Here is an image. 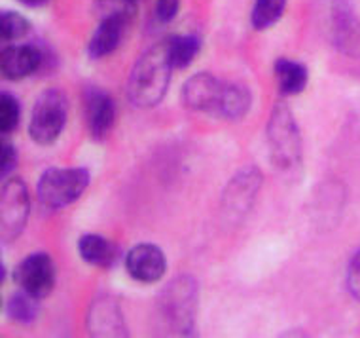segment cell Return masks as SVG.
I'll list each match as a JSON object with an SVG mask.
<instances>
[{
  "mask_svg": "<svg viewBox=\"0 0 360 338\" xmlns=\"http://www.w3.org/2000/svg\"><path fill=\"white\" fill-rule=\"evenodd\" d=\"M198 283L182 274L162 289L155 301V338H199L195 329Z\"/></svg>",
  "mask_w": 360,
  "mask_h": 338,
  "instance_id": "6da1fadb",
  "label": "cell"
},
{
  "mask_svg": "<svg viewBox=\"0 0 360 338\" xmlns=\"http://www.w3.org/2000/svg\"><path fill=\"white\" fill-rule=\"evenodd\" d=\"M173 63L167 42L152 46L139 57L127 80V97L139 108L155 107L165 97L171 82Z\"/></svg>",
  "mask_w": 360,
  "mask_h": 338,
  "instance_id": "7a4b0ae2",
  "label": "cell"
},
{
  "mask_svg": "<svg viewBox=\"0 0 360 338\" xmlns=\"http://www.w3.org/2000/svg\"><path fill=\"white\" fill-rule=\"evenodd\" d=\"M267 144L271 162L281 171H294L302 162V135L286 103H275L267 122Z\"/></svg>",
  "mask_w": 360,
  "mask_h": 338,
  "instance_id": "3957f363",
  "label": "cell"
},
{
  "mask_svg": "<svg viewBox=\"0 0 360 338\" xmlns=\"http://www.w3.org/2000/svg\"><path fill=\"white\" fill-rule=\"evenodd\" d=\"M89 184V171L84 168H51L38 181V200L48 209H61L76 201Z\"/></svg>",
  "mask_w": 360,
  "mask_h": 338,
  "instance_id": "277c9868",
  "label": "cell"
},
{
  "mask_svg": "<svg viewBox=\"0 0 360 338\" xmlns=\"http://www.w3.org/2000/svg\"><path fill=\"white\" fill-rule=\"evenodd\" d=\"M69 103L59 89H46L38 95L29 122V133L34 143L53 144L67 125Z\"/></svg>",
  "mask_w": 360,
  "mask_h": 338,
  "instance_id": "5b68a950",
  "label": "cell"
},
{
  "mask_svg": "<svg viewBox=\"0 0 360 338\" xmlns=\"http://www.w3.org/2000/svg\"><path fill=\"white\" fill-rule=\"evenodd\" d=\"M31 211L29 190L21 179H10L2 187V201H0V228L2 242L12 244L23 232Z\"/></svg>",
  "mask_w": 360,
  "mask_h": 338,
  "instance_id": "8992f818",
  "label": "cell"
},
{
  "mask_svg": "<svg viewBox=\"0 0 360 338\" xmlns=\"http://www.w3.org/2000/svg\"><path fill=\"white\" fill-rule=\"evenodd\" d=\"M15 283L34 299H46L56 287V264L46 253H32L15 268Z\"/></svg>",
  "mask_w": 360,
  "mask_h": 338,
  "instance_id": "52a82bcc",
  "label": "cell"
},
{
  "mask_svg": "<svg viewBox=\"0 0 360 338\" xmlns=\"http://www.w3.org/2000/svg\"><path fill=\"white\" fill-rule=\"evenodd\" d=\"M262 175L255 165L243 168L237 173L228 187L224 190L222 196V213L231 217V219H241L249 213L250 207L255 204L256 194L260 190Z\"/></svg>",
  "mask_w": 360,
  "mask_h": 338,
  "instance_id": "ba28073f",
  "label": "cell"
},
{
  "mask_svg": "<svg viewBox=\"0 0 360 338\" xmlns=\"http://www.w3.org/2000/svg\"><path fill=\"white\" fill-rule=\"evenodd\" d=\"M87 331L91 338H129L124 313L108 294L97 296L87 312Z\"/></svg>",
  "mask_w": 360,
  "mask_h": 338,
  "instance_id": "9c48e42d",
  "label": "cell"
},
{
  "mask_svg": "<svg viewBox=\"0 0 360 338\" xmlns=\"http://www.w3.org/2000/svg\"><path fill=\"white\" fill-rule=\"evenodd\" d=\"M226 82L218 80L209 73H198L186 80L182 88V103L190 111L217 114Z\"/></svg>",
  "mask_w": 360,
  "mask_h": 338,
  "instance_id": "30bf717a",
  "label": "cell"
},
{
  "mask_svg": "<svg viewBox=\"0 0 360 338\" xmlns=\"http://www.w3.org/2000/svg\"><path fill=\"white\" fill-rule=\"evenodd\" d=\"M125 266L133 280L141 283H154L162 280L167 268L163 251L154 244H139L127 253Z\"/></svg>",
  "mask_w": 360,
  "mask_h": 338,
  "instance_id": "8fae6325",
  "label": "cell"
},
{
  "mask_svg": "<svg viewBox=\"0 0 360 338\" xmlns=\"http://www.w3.org/2000/svg\"><path fill=\"white\" fill-rule=\"evenodd\" d=\"M332 38L338 50L351 57L360 56V23L343 0L332 6Z\"/></svg>",
  "mask_w": 360,
  "mask_h": 338,
  "instance_id": "7c38bea8",
  "label": "cell"
},
{
  "mask_svg": "<svg viewBox=\"0 0 360 338\" xmlns=\"http://www.w3.org/2000/svg\"><path fill=\"white\" fill-rule=\"evenodd\" d=\"M44 65V54L32 44L8 46L0 56V70L8 80H21Z\"/></svg>",
  "mask_w": 360,
  "mask_h": 338,
  "instance_id": "4fadbf2b",
  "label": "cell"
},
{
  "mask_svg": "<svg viewBox=\"0 0 360 338\" xmlns=\"http://www.w3.org/2000/svg\"><path fill=\"white\" fill-rule=\"evenodd\" d=\"M84 105H86L89 133L94 135V139H105L110 133L114 118H116L114 99L103 89H89L84 99Z\"/></svg>",
  "mask_w": 360,
  "mask_h": 338,
  "instance_id": "5bb4252c",
  "label": "cell"
},
{
  "mask_svg": "<svg viewBox=\"0 0 360 338\" xmlns=\"http://www.w3.org/2000/svg\"><path fill=\"white\" fill-rule=\"evenodd\" d=\"M125 21L122 19H101L99 27L95 29L94 37L89 40V46H87V51L94 59H101V57L110 56L112 51L116 50L124 38L125 31Z\"/></svg>",
  "mask_w": 360,
  "mask_h": 338,
  "instance_id": "9a60e30c",
  "label": "cell"
},
{
  "mask_svg": "<svg viewBox=\"0 0 360 338\" xmlns=\"http://www.w3.org/2000/svg\"><path fill=\"white\" fill-rule=\"evenodd\" d=\"M78 253L87 264H94L99 268H110L118 258V247L99 234L82 236L78 242Z\"/></svg>",
  "mask_w": 360,
  "mask_h": 338,
  "instance_id": "2e32d148",
  "label": "cell"
},
{
  "mask_svg": "<svg viewBox=\"0 0 360 338\" xmlns=\"http://www.w3.org/2000/svg\"><path fill=\"white\" fill-rule=\"evenodd\" d=\"M275 80H277V88L281 94L290 97V95H300L304 92L309 80V73L302 63L281 57L275 61Z\"/></svg>",
  "mask_w": 360,
  "mask_h": 338,
  "instance_id": "e0dca14e",
  "label": "cell"
},
{
  "mask_svg": "<svg viewBox=\"0 0 360 338\" xmlns=\"http://www.w3.org/2000/svg\"><path fill=\"white\" fill-rule=\"evenodd\" d=\"M250 108V92L241 84L226 82L217 116L228 120H241Z\"/></svg>",
  "mask_w": 360,
  "mask_h": 338,
  "instance_id": "ac0fdd59",
  "label": "cell"
},
{
  "mask_svg": "<svg viewBox=\"0 0 360 338\" xmlns=\"http://www.w3.org/2000/svg\"><path fill=\"white\" fill-rule=\"evenodd\" d=\"M199 48L201 40L193 35H182L167 40L169 59L173 63V69H186L199 54Z\"/></svg>",
  "mask_w": 360,
  "mask_h": 338,
  "instance_id": "d6986e66",
  "label": "cell"
},
{
  "mask_svg": "<svg viewBox=\"0 0 360 338\" xmlns=\"http://www.w3.org/2000/svg\"><path fill=\"white\" fill-rule=\"evenodd\" d=\"M8 318L15 323H23L29 325L37 320L38 315V299H34L32 294L19 291V293L12 294L10 301L6 304Z\"/></svg>",
  "mask_w": 360,
  "mask_h": 338,
  "instance_id": "ffe728a7",
  "label": "cell"
},
{
  "mask_svg": "<svg viewBox=\"0 0 360 338\" xmlns=\"http://www.w3.org/2000/svg\"><path fill=\"white\" fill-rule=\"evenodd\" d=\"M286 8V0H256L252 13H250V21L252 27L258 31L269 29L275 25L281 19L283 12Z\"/></svg>",
  "mask_w": 360,
  "mask_h": 338,
  "instance_id": "44dd1931",
  "label": "cell"
},
{
  "mask_svg": "<svg viewBox=\"0 0 360 338\" xmlns=\"http://www.w3.org/2000/svg\"><path fill=\"white\" fill-rule=\"evenodd\" d=\"M95 8L101 19L114 18L129 23L137 13V0H95Z\"/></svg>",
  "mask_w": 360,
  "mask_h": 338,
  "instance_id": "7402d4cb",
  "label": "cell"
},
{
  "mask_svg": "<svg viewBox=\"0 0 360 338\" xmlns=\"http://www.w3.org/2000/svg\"><path fill=\"white\" fill-rule=\"evenodd\" d=\"M21 118V108H19L18 99L8 92H2L0 95V132L2 135H10L15 132Z\"/></svg>",
  "mask_w": 360,
  "mask_h": 338,
  "instance_id": "603a6c76",
  "label": "cell"
},
{
  "mask_svg": "<svg viewBox=\"0 0 360 338\" xmlns=\"http://www.w3.org/2000/svg\"><path fill=\"white\" fill-rule=\"evenodd\" d=\"M0 31H2V40H18L23 38L31 31V25L21 13L18 12H2L0 15Z\"/></svg>",
  "mask_w": 360,
  "mask_h": 338,
  "instance_id": "cb8c5ba5",
  "label": "cell"
},
{
  "mask_svg": "<svg viewBox=\"0 0 360 338\" xmlns=\"http://www.w3.org/2000/svg\"><path fill=\"white\" fill-rule=\"evenodd\" d=\"M347 287L356 301H360V251H356L351 258L347 268Z\"/></svg>",
  "mask_w": 360,
  "mask_h": 338,
  "instance_id": "d4e9b609",
  "label": "cell"
},
{
  "mask_svg": "<svg viewBox=\"0 0 360 338\" xmlns=\"http://www.w3.org/2000/svg\"><path fill=\"white\" fill-rule=\"evenodd\" d=\"M179 8H180L179 0H158L154 8L155 19H158V21H162V23H171V21L176 18Z\"/></svg>",
  "mask_w": 360,
  "mask_h": 338,
  "instance_id": "484cf974",
  "label": "cell"
},
{
  "mask_svg": "<svg viewBox=\"0 0 360 338\" xmlns=\"http://www.w3.org/2000/svg\"><path fill=\"white\" fill-rule=\"evenodd\" d=\"M15 160H18V152L10 143L2 144V175H6L15 165Z\"/></svg>",
  "mask_w": 360,
  "mask_h": 338,
  "instance_id": "4316f807",
  "label": "cell"
},
{
  "mask_svg": "<svg viewBox=\"0 0 360 338\" xmlns=\"http://www.w3.org/2000/svg\"><path fill=\"white\" fill-rule=\"evenodd\" d=\"M279 338H309V337H307L304 331H300V329H294V331L283 332Z\"/></svg>",
  "mask_w": 360,
  "mask_h": 338,
  "instance_id": "83f0119b",
  "label": "cell"
},
{
  "mask_svg": "<svg viewBox=\"0 0 360 338\" xmlns=\"http://www.w3.org/2000/svg\"><path fill=\"white\" fill-rule=\"evenodd\" d=\"M21 4H25V6L29 8H37V6H42V4H46L48 0H19Z\"/></svg>",
  "mask_w": 360,
  "mask_h": 338,
  "instance_id": "f1b7e54d",
  "label": "cell"
}]
</instances>
